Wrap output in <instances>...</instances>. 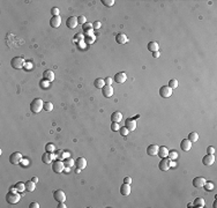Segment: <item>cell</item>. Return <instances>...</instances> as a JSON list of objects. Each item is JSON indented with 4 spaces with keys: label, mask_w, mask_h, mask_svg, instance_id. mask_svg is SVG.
<instances>
[{
    "label": "cell",
    "mask_w": 217,
    "mask_h": 208,
    "mask_svg": "<svg viewBox=\"0 0 217 208\" xmlns=\"http://www.w3.org/2000/svg\"><path fill=\"white\" fill-rule=\"evenodd\" d=\"M44 109V102L41 98H35L30 103V110L33 113H39Z\"/></svg>",
    "instance_id": "6da1fadb"
},
{
    "label": "cell",
    "mask_w": 217,
    "mask_h": 208,
    "mask_svg": "<svg viewBox=\"0 0 217 208\" xmlns=\"http://www.w3.org/2000/svg\"><path fill=\"white\" fill-rule=\"evenodd\" d=\"M20 199H21V195L17 193V192H8L7 194H6V201L8 202V203H11V205H15V203H17L19 201H20Z\"/></svg>",
    "instance_id": "7a4b0ae2"
},
{
    "label": "cell",
    "mask_w": 217,
    "mask_h": 208,
    "mask_svg": "<svg viewBox=\"0 0 217 208\" xmlns=\"http://www.w3.org/2000/svg\"><path fill=\"white\" fill-rule=\"evenodd\" d=\"M11 65H12V67L15 68V70H21V68H23V66H24V59H23V58H20V57L12 58Z\"/></svg>",
    "instance_id": "3957f363"
},
{
    "label": "cell",
    "mask_w": 217,
    "mask_h": 208,
    "mask_svg": "<svg viewBox=\"0 0 217 208\" xmlns=\"http://www.w3.org/2000/svg\"><path fill=\"white\" fill-rule=\"evenodd\" d=\"M65 169V164H64V161H60V160H55L53 161L52 163V170L55 172V173H61Z\"/></svg>",
    "instance_id": "277c9868"
},
{
    "label": "cell",
    "mask_w": 217,
    "mask_h": 208,
    "mask_svg": "<svg viewBox=\"0 0 217 208\" xmlns=\"http://www.w3.org/2000/svg\"><path fill=\"white\" fill-rule=\"evenodd\" d=\"M172 94H173V89L170 88L169 86H163V87H161V89H160V95H161L163 98H168V97H170Z\"/></svg>",
    "instance_id": "5b68a950"
},
{
    "label": "cell",
    "mask_w": 217,
    "mask_h": 208,
    "mask_svg": "<svg viewBox=\"0 0 217 208\" xmlns=\"http://www.w3.org/2000/svg\"><path fill=\"white\" fill-rule=\"evenodd\" d=\"M171 165H172L171 160L164 157V159L161 160V162H160V164H158V168H160V170H162V171H168V170L171 168Z\"/></svg>",
    "instance_id": "8992f818"
},
{
    "label": "cell",
    "mask_w": 217,
    "mask_h": 208,
    "mask_svg": "<svg viewBox=\"0 0 217 208\" xmlns=\"http://www.w3.org/2000/svg\"><path fill=\"white\" fill-rule=\"evenodd\" d=\"M53 199L58 202H65L66 200V194L63 190H57L53 192Z\"/></svg>",
    "instance_id": "52a82bcc"
},
{
    "label": "cell",
    "mask_w": 217,
    "mask_h": 208,
    "mask_svg": "<svg viewBox=\"0 0 217 208\" xmlns=\"http://www.w3.org/2000/svg\"><path fill=\"white\" fill-rule=\"evenodd\" d=\"M23 159H22V154L21 153H19V152H14L11 156H9V162L12 163V164H19V163H21V161H22Z\"/></svg>",
    "instance_id": "ba28073f"
},
{
    "label": "cell",
    "mask_w": 217,
    "mask_h": 208,
    "mask_svg": "<svg viewBox=\"0 0 217 208\" xmlns=\"http://www.w3.org/2000/svg\"><path fill=\"white\" fill-rule=\"evenodd\" d=\"M77 24H79V22H77L76 16H69L67 19V21H66V25H67L68 29H75Z\"/></svg>",
    "instance_id": "9c48e42d"
},
{
    "label": "cell",
    "mask_w": 217,
    "mask_h": 208,
    "mask_svg": "<svg viewBox=\"0 0 217 208\" xmlns=\"http://www.w3.org/2000/svg\"><path fill=\"white\" fill-rule=\"evenodd\" d=\"M214 162H215V155H214V154H207V155L202 159V163H203L206 167L212 165Z\"/></svg>",
    "instance_id": "30bf717a"
},
{
    "label": "cell",
    "mask_w": 217,
    "mask_h": 208,
    "mask_svg": "<svg viewBox=\"0 0 217 208\" xmlns=\"http://www.w3.org/2000/svg\"><path fill=\"white\" fill-rule=\"evenodd\" d=\"M125 126L127 127V130L130 132H133V131L136 130V120L133 119V118H128V119L126 120V123H125Z\"/></svg>",
    "instance_id": "8fae6325"
},
{
    "label": "cell",
    "mask_w": 217,
    "mask_h": 208,
    "mask_svg": "<svg viewBox=\"0 0 217 208\" xmlns=\"http://www.w3.org/2000/svg\"><path fill=\"white\" fill-rule=\"evenodd\" d=\"M180 148H181V150H184V152H190L191 148H192V142L188 139H184L180 142Z\"/></svg>",
    "instance_id": "7c38bea8"
},
{
    "label": "cell",
    "mask_w": 217,
    "mask_h": 208,
    "mask_svg": "<svg viewBox=\"0 0 217 208\" xmlns=\"http://www.w3.org/2000/svg\"><path fill=\"white\" fill-rule=\"evenodd\" d=\"M102 95L104 96V97H106V98H109V97H111L112 95H113V88L111 87V86H104L103 88H102Z\"/></svg>",
    "instance_id": "4fadbf2b"
},
{
    "label": "cell",
    "mask_w": 217,
    "mask_h": 208,
    "mask_svg": "<svg viewBox=\"0 0 217 208\" xmlns=\"http://www.w3.org/2000/svg\"><path fill=\"white\" fill-rule=\"evenodd\" d=\"M206 183V179L203 177H195L193 179V186L196 189H202Z\"/></svg>",
    "instance_id": "5bb4252c"
},
{
    "label": "cell",
    "mask_w": 217,
    "mask_h": 208,
    "mask_svg": "<svg viewBox=\"0 0 217 208\" xmlns=\"http://www.w3.org/2000/svg\"><path fill=\"white\" fill-rule=\"evenodd\" d=\"M120 193H121V195H124V197H128V195L131 194V184L124 183V184L120 186Z\"/></svg>",
    "instance_id": "9a60e30c"
},
{
    "label": "cell",
    "mask_w": 217,
    "mask_h": 208,
    "mask_svg": "<svg viewBox=\"0 0 217 208\" xmlns=\"http://www.w3.org/2000/svg\"><path fill=\"white\" fill-rule=\"evenodd\" d=\"M127 80V75L126 73H124V72H120V73H117L114 75V81L117 83H125Z\"/></svg>",
    "instance_id": "2e32d148"
},
{
    "label": "cell",
    "mask_w": 217,
    "mask_h": 208,
    "mask_svg": "<svg viewBox=\"0 0 217 208\" xmlns=\"http://www.w3.org/2000/svg\"><path fill=\"white\" fill-rule=\"evenodd\" d=\"M158 146L157 144H150V146H148V148H147V154L149 155V156H155V155H157V153H158Z\"/></svg>",
    "instance_id": "e0dca14e"
},
{
    "label": "cell",
    "mask_w": 217,
    "mask_h": 208,
    "mask_svg": "<svg viewBox=\"0 0 217 208\" xmlns=\"http://www.w3.org/2000/svg\"><path fill=\"white\" fill-rule=\"evenodd\" d=\"M60 24H61V17H60V16H52V17H51V20H50V25H51L52 28L57 29V28L60 27Z\"/></svg>",
    "instance_id": "ac0fdd59"
},
{
    "label": "cell",
    "mask_w": 217,
    "mask_h": 208,
    "mask_svg": "<svg viewBox=\"0 0 217 208\" xmlns=\"http://www.w3.org/2000/svg\"><path fill=\"white\" fill-rule=\"evenodd\" d=\"M53 159H54L53 153H47V152H45V153L43 154V156H42V161H43L45 164H50V163H52Z\"/></svg>",
    "instance_id": "d6986e66"
},
{
    "label": "cell",
    "mask_w": 217,
    "mask_h": 208,
    "mask_svg": "<svg viewBox=\"0 0 217 208\" xmlns=\"http://www.w3.org/2000/svg\"><path fill=\"white\" fill-rule=\"evenodd\" d=\"M75 165H76L77 169L83 170V169H85V167H87V160H85L84 157H79V159L76 160V162H75Z\"/></svg>",
    "instance_id": "ffe728a7"
},
{
    "label": "cell",
    "mask_w": 217,
    "mask_h": 208,
    "mask_svg": "<svg viewBox=\"0 0 217 208\" xmlns=\"http://www.w3.org/2000/svg\"><path fill=\"white\" fill-rule=\"evenodd\" d=\"M111 120H112V123H120L122 120V114L119 111H114L111 114Z\"/></svg>",
    "instance_id": "44dd1931"
},
{
    "label": "cell",
    "mask_w": 217,
    "mask_h": 208,
    "mask_svg": "<svg viewBox=\"0 0 217 208\" xmlns=\"http://www.w3.org/2000/svg\"><path fill=\"white\" fill-rule=\"evenodd\" d=\"M127 41H128V38H127V36L125 34H118L116 36V42L118 44H126Z\"/></svg>",
    "instance_id": "7402d4cb"
},
{
    "label": "cell",
    "mask_w": 217,
    "mask_h": 208,
    "mask_svg": "<svg viewBox=\"0 0 217 208\" xmlns=\"http://www.w3.org/2000/svg\"><path fill=\"white\" fill-rule=\"evenodd\" d=\"M157 155H158L161 159L168 157V155H169V149H168V148H166L165 146H162V147L158 148V153H157Z\"/></svg>",
    "instance_id": "603a6c76"
},
{
    "label": "cell",
    "mask_w": 217,
    "mask_h": 208,
    "mask_svg": "<svg viewBox=\"0 0 217 208\" xmlns=\"http://www.w3.org/2000/svg\"><path fill=\"white\" fill-rule=\"evenodd\" d=\"M43 78H44V80H46V81H53V80H54V73H53L51 70H46V71H44V73H43Z\"/></svg>",
    "instance_id": "cb8c5ba5"
},
{
    "label": "cell",
    "mask_w": 217,
    "mask_h": 208,
    "mask_svg": "<svg viewBox=\"0 0 217 208\" xmlns=\"http://www.w3.org/2000/svg\"><path fill=\"white\" fill-rule=\"evenodd\" d=\"M147 47H148V50L151 51V52H156V51L160 50V45H158L157 42H149Z\"/></svg>",
    "instance_id": "d4e9b609"
},
{
    "label": "cell",
    "mask_w": 217,
    "mask_h": 208,
    "mask_svg": "<svg viewBox=\"0 0 217 208\" xmlns=\"http://www.w3.org/2000/svg\"><path fill=\"white\" fill-rule=\"evenodd\" d=\"M35 189H36V183H34L33 181L25 182V191H28V192H34Z\"/></svg>",
    "instance_id": "484cf974"
},
{
    "label": "cell",
    "mask_w": 217,
    "mask_h": 208,
    "mask_svg": "<svg viewBox=\"0 0 217 208\" xmlns=\"http://www.w3.org/2000/svg\"><path fill=\"white\" fill-rule=\"evenodd\" d=\"M204 205H206V202H204V199L203 198H196L195 200H194V202H193V207H200V208H202V207H204Z\"/></svg>",
    "instance_id": "4316f807"
},
{
    "label": "cell",
    "mask_w": 217,
    "mask_h": 208,
    "mask_svg": "<svg viewBox=\"0 0 217 208\" xmlns=\"http://www.w3.org/2000/svg\"><path fill=\"white\" fill-rule=\"evenodd\" d=\"M94 86H95L97 89H102V88L105 86V81H104V79L97 78V79L94 81Z\"/></svg>",
    "instance_id": "83f0119b"
},
{
    "label": "cell",
    "mask_w": 217,
    "mask_h": 208,
    "mask_svg": "<svg viewBox=\"0 0 217 208\" xmlns=\"http://www.w3.org/2000/svg\"><path fill=\"white\" fill-rule=\"evenodd\" d=\"M191 142H196L198 140H199V134L196 133V132H191L190 134H188V138H187Z\"/></svg>",
    "instance_id": "f1b7e54d"
},
{
    "label": "cell",
    "mask_w": 217,
    "mask_h": 208,
    "mask_svg": "<svg viewBox=\"0 0 217 208\" xmlns=\"http://www.w3.org/2000/svg\"><path fill=\"white\" fill-rule=\"evenodd\" d=\"M45 150L47 152V153H54L55 152V146L53 144V143H46L45 144Z\"/></svg>",
    "instance_id": "f546056e"
},
{
    "label": "cell",
    "mask_w": 217,
    "mask_h": 208,
    "mask_svg": "<svg viewBox=\"0 0 217 208\" xmlns=\"http://www.w3.org/2000/svg\"><path fill=\"white\" fill-rule=\"evenodd\" d=\"M14 186H15V189H16L19 192H24V191H25V184H24V183H22V182L16 183Z\"/></svg>",
    "instance_id": "4dcf8cb0"
},
{
    "label": "cell",
    "mask_w": 217,
    "mask_h": 208,
    "mask_svg": "<svg viewBox=\"0 0 217 208\" xmlns=\"http://www.w3.org/2000/svg\"><path fill=\"white\" fill-rule=\"evenodd\" d=\"M203 189H204L207 192H210V191H212L215 187H214V184H212V183H210V182H206L204 185H203Z\"/></svg>",
    "instance_id": "1f68e13d"
},
{
    "label": "cell",
    "mask_w": 217,
    "mask_h": 208,
    "mask_svg": "<svg viewBox=\"0 0 217 208\" xmlns=\"http://www.w3.org/2000/svg\"><path fill=\"white\" fill-rule=\"evenodd\" d=\"M178 86H179V83H178V80H176V79H172V80H170V81H169V87H170V88H172V89H176V88H178Z\"/></svg>",
    "instance_id": "d6a6232c"
},
{
    "label": "cell",
    "mask_w": 217,
    "mask_h": 208,
    "mask_svg": "<svg viewBox=\"0 0 217 208\" xmlns=\"http://www.w3.org/2000/svg\"><path fill=\"white\" fill-rule=\"evenodd\" d=\"M44 110L47 111V112L52 111L53 110V104L51 102H44Z\"/></svg>",
    "instance_id": "836d02e7"
},
{
    "label": "cell",
    "mask_w": 217,
    "mask_h": 208,
    "mask_svg": "<svg viewBox=\"0 0 217 208\" xmlns=\"http://www.w3.org/2000/svg\"><path fill=\"white\" fill-rule=\"evenodd\" d=\"M105 7H112L114 5V0H102L101 1Z\"/></svg>",
    "instance_id": "e575fe53"
},
{
    "label": "cell",
    "mask_w": 217,
    "mask_h": 208,
    "mask_svg": "<svg viewBox=\"0 0 217 208\" xmlns=\"http://www.w3.org/2000/svg\"><path fill=\"white\" fill-rule=\"evenodd\" d=\"M119 133H120V135H122V136H126V135H128L130 131L127 130L126 126H124V127H120V128H119Z\"/></svg>",
    "instance_id": "d590c367"
},
{
    "label": "cell",
    "mask_w": 217,
    "mask_h": 208,
    "mask_svg": "<svg viewBox=\"0 0 217 208\" xmlns=\"http://www.w3.org/2000/svg\"><path fill=\"white\" fill-rule=\"evenodd\" d=\"M64 164H65L66 168H72L73 164H74V161L72 159H65L64 160Z\"/></svg>",
    "instance_id": "8d00e7d4"
},
{
    "label": "cell",
    "mask_w": 217,
    "mask_h": 208,
    "mask_svg": "<svg viewBox=\"0 0 217 208\" xmlns=\"http://www.w3.org/2000/svg\"><path fill=\"white\" fill-rule=\"evenodd\" d=\"M90 29H92V23H90V22H85L82 25V30L83 31H89Z\"/></svg>",
    "instance_id": "74e56055"
},
{
    "label": "cell",
    "mask_w": 217,
    "mask_h": 208,
    "mask_svg": "<svg viewBox=\"0 0 217 208\" xmlns=\"http://www.w3.org/2000/svg\"><path fill=\"white\" fill-rule=\"evenodd\" d=\"M77 22H79V24H84L85 22H87V19H85V16L84 15H80V16H77Z\"/></svg>",
    "instance_id": "f35d334b"
},
{
    "label": "cell",
    "mask_w": 217,
    "mask_h": 208,
    "mask_svg": "<svg viewBox=\"0 0 217 208\" xmlns=\"http://www.w3.org/2000/svg\"><path fill=\"white\" fill-rule=\"evenodd\" d=\"M59 13H60V11H59L58 7H53V8L51 9V14H52V16H59Z\"/></svg>",
    "instance_id": "ab89813d"
},
{
    "label": "cell",
    "mask_w": 217,
    "mask_h": 208,
    "mask_svg": "<svg viewBox=\"0 0 217 208\" xmlns=\"http://www.w3.org/2000/svg\"><path fill=\"white\" fill-rule=\"evenodd\" d=\"M101 25H102V23L99 21H95L94 23H92V28H94L95 30H98V29L101 28Z\"/></svg>",
    "instance_id": "60d3db41"
},
{
    "label": "cell",
    "mask_w": 217,
    "mask_h": 208,
    "mask_svg": "<svg viewBox=\"0 0 217 208\" xmlns=\"http://www.w3.org/2000/svg\"><path fill=\"white\" fill-rule=\"evenodd\" d=\"M120 127H119V123H112L111 124V130L113 131V132H116V131H118Z\"/></svg>",
    "instance_id": "b9f144b4"
},
{
    "label": "cell",
    "mask_w": 217,
    "mask_h": 208,
    "mask_svg": "<svg viewBox=\"0 0 217 208\" xmlns=\"http://www.w3.org/2000/svg\"><path fill=\"white\" fill-rule=\"evenodd\" d=\"M168 156L170 157V160H176V159L178 157V154H177L176 152H171V153L169 152V155H168Z\"/></svg>",
    "instance_id": "7bdbcfd3"
},
{
    "label": "cell",
    "mask_w": 217,
    "mask_h": 208,
    "mask_svg": "<svg viewBox=\"0 0 217 208\" xmlns=\"http://www.w3.org/2000/svg\"><path fill=\"white\" fill-rule=\"evenodd\" d=\"M215 147H212V146H209L208 148H207V153L208 154H215Z\"/></svg>",
    "instance_id": "ee69618b"
},
{
    "label": "cell",
    "mask_w": 217,
    "mask_h": 208,
    "mask_svg": "<svg viewBox=\"0 0 217 208\" xmlns=\"http://www.w3.org/2000/svg\"><path fill=\"white\" fill-rule=\"evenodd\" d=\"M41 87H42V88H47V87H49V81H46V80L43 79V80L41 81Z\"/></svg>",
    "instance_id": "f6af8a7d"
},
{
    "label": "cell",
    "mask_w": 217,
    "mask_h": 208,
    "mask_svg": "<svg viewBox=\"0 0 217 208\" xmlns=\"http://www.w3.org/2000/svg\"><path fill=\"white\" fill-rule=\"evenodd\" d=\"M29 207L30 208H39V205H38V202H31L29 205Z\"/></svg>",
    "instance_id": "bcb514c9"
},
{
    "label": "cell",
    "mask_w": 217,
    "mask_h": 208,
    "mask_svg": "<svg viewBox=\"0 0 217 208\" xmlns=\"http://www.w3.org/2000/svg\"><path fill=\"white\" fill-rule=\"evenodd\" d=\"M124 183L131 184V183H132V178H131V177H125V178H124Z\"/></svg>",
    "instance_id": "7dc6e473"
},
{
    "label": "cell",
    "mask_w": 217,
    "mask_h": 208,
    "mask_svg": "<svg viewBox=\"0 0 217 208\" xmlns=\"http://www.w3.org/2000/svg\"><path fill=\"white\" fill-rule=\"evenodd\" d=\"M104 81H105V84H106V86H111V83H112V79H111V78H106Z\"/></svg>",
    "instance_id": "c3c4849f"
},
{
    "label": "cell",
    "mask_w": 217,
    "mask_h": 208,
    "mask_svg": "<svg viewBox=\"0 0 217 208\" xmlns=\"http://www.w3.org/2000/svg\"><path fill=\"white\" fill-rule=\"evenodd\" d=\"M152 56H154V58H160L161 53H160V51H156V52H152Z\"/></svg>",
    "instance_id": "681fc988"
},
{
    "label": "cell",
    "mask_w": 217,
    "mask_h": 208,
    "mask_svg": "<svg viewBox=\"0 0 217 208\" xmlns=\"http://www.w3.org/2000/svg\"><path fill=\"white\" fill-rule=\"evenodd\" d=\"M67 206L65 205V202H59V205H58V208H66Z\"/></svg>",
    "instance_id": "f907efd6"
},
{
    "label": "cell",
    "mask_w": 217,
    "mask_h": 208,
    "mask_svg": "<svg viewBox=\"0 0 217 208\" xmlns=\"http://www.w3.org/2000/svg\"><path fill=\"white\" fill-rule=\"evenodd\" d=\"M31 181H33L34 183H37V182H38V179H37V177H33V178H31Z\"/></svg>",
    "instance_id": "816d5d0a"
},
{
    "label": "cell",
    "mask_w": 217,
    "mask_h": 208,
    "mask_svg": "<svg viewBox=\"0 0 217 208\" xmlns=\"http://www.w3.org/2000/svg\"><path fill=\"white\" fill-rule=\"evenodd\" d=\"M216 205H217V203H216V201H214V203H212V207H214V208H216V207H217Z\"/></svg>",
    "instance_id": "f5cc1de1"
},
{
    "label": "cell",
    "mask_w": 217,
    "mask_h": 208,
    "mask_svg": "<svg viewBox=\"0 0 217 208\" xmlns=\"http://www.w3.org/2000/svg\"><path fill=\"white\" fill-rule=\"evenodd\" d=\"M187 207H193V203H192V202H190V203L187 205Z\"/></svg>",
    "instance_id": "db71d44e"
}]
</instances>
